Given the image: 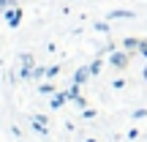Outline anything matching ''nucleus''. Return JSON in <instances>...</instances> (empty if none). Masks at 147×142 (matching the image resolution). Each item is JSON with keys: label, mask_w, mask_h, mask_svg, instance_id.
Here are the masks:
<instances>
[{"label": "nucleus", "mask_w": 147, "mask_h": 142, "mask_svg": "<svg viewBox=\"0 0 147 142\" xmlns=\"http://www.w3.org/2000/svg\"><path fill=\"white\" fill-rule=\"evenodd\" d=\"M109 63L115 66V69H125V66H128V49H123V52L115 49V52L109 55Z\"/></svg>", "instance_id": "obj_1"}, {"label": "nucleus", "mask_w": 147, "mask_h": 142, "mask_svg": "<svg viewBox=\"0 0 147 142\" xmlns=\"http://www.w3.org/2000/svg\"><path fill=\"white\" fill-rule=\"evenodd\" d=\"M5 19H8V25H11V27H16V25H19V19H22V11L14 5L11 11H5Z\"/></svg>", "instance_id": "obj_2"}, {"label": "nucleus", "mask_w": 147, "mask_h": 142, "mask_svg": "<svg viewBox=\"0 0 147 142\" xmlns=\"http://www.w3.org/2000/svg\"><path fill=\"white\" fill-rule=\"evenodd\" d=\"M65 99H68V93H55L52 96V109H60L65 104Z\"/></svg>", "instance_id": "obj_3"}, {"label": "nucleus", "mask_w": 147, "mask_h": 142, "mask_svg": "<svg viewBox=\"0 0 147 142\" xmlns=\"http://www.w3.org/2000/svg\"><path fill=\"white\" fill-rule=\"evenodd\" d=\"M109 19H134V11H112V14H109Z\"/></svg>", "instance_id": "obj_4"}, {"label": "nucleus", "mask_w": 147, "mask_h": 142, "mask_svg": "<svg viewBox=\"0 0 147 142\" xmlns=\"http://www.w3.org/2000/svg\"><path fill=\"white\" fill-rule=\"evenodd\" d=\"M87 77H90V66H87V69H79L76 74H74V82H79V85H82Z\"/></svg>", "instance_id": "obj_5"}, {"label": "nucleus", "mask_w": 147, "mask_h": 142, "mask_svg": "<svg viewBox=\"0 0 147 142\" xmlns=\"http://www.w3.org/2000/svg\"><path fill=\"white\" fill-rule=\"evenodd\" d=\"M123 49H128V52L139 49V38H125V41H123Z\"/></svg>", "instance_id": "obj_6"}, {"label": "nucleus", "mask_w": 147, "mask_h": 142, "mask_svg": "<svg viewBox=\"0 0 147 142\" xmlns=\"http://www.w3.org/2000/svg\"><path fill=\"white\" fill-rule=\"evenodd\" d=\"M19 60H22V63H25V66H22V69H33V66H36V63H33V55H19Z\"/></svg>", "instance_id": "obj_7"}, {"label": "nucleus", "mask_w": 147, "mask_h": 142, "mask_svg": "<svg viewBox=\"0 0 147 142\" xmlns=\"http://www.w3.org/2000/svg\"><path fill=\"white\" fill-rule=\"evenodd\" d=\"M68 99H74V101H76V99H82V96H79V82H74L71 88H68Z\"/></svg>", "instance_id": "obj_8"}, {"label": "nucleus", "mask_w": 147, "mask_h": 142, "mask_svg": "<svg viewBox=\"0 0 147 142\" xmlns=\"http://www.w3.org/2000/svg\"><path fill=\"white\" fill-rule=\"evenodd\" d=\"M38 90L49 96V93H55V85H52V82H44V85H38Z\"/></svg>", "instance_id": "obj_9"}, {"label": "nucleus", "mask_w": 147, "mask_h": 142, "mask_svg": "<svg viewBox=\"0 0 147 142\" xmlns=\"http://www.w3.org/2000/svg\"><path fill=\"white\" fill-rule=\"evenodd\" d=\"M101 66H104L101 60H95V63H90V74H98V71H101Z\"/></svg>", "instance_id": "obj_10"}, {"label": "nucleus", "mask_w": 147, "mask_h": 142, "mask_svg": "<svg viewBox=\"0 0 147 142\" xmlns=\"http://www.w3.org/2000/svg\"><path fill=\"white\" fill-rule=\"evenodd\" d=\"M44 74H47V69H41V66H36V69H33V77H36V79H41Z\"/></svg>", "instance_id": "obj_11"}, {"label": "nucleus", "mask_w": 147, "mask_h": 142, "mask_svg": "<svg viewBox=\"0 0 147 142\" xmlns=\"http://www.w3.org/2000/svg\"><path fill=\"white\" fill-rule=\"evenodd\" d=\"M16 0H0V8H14Z\"/></svg>", "instance_id": "obj_12"}, {"label": "nucleus", "mask_w": 147, "mask_h": 142, "mask_svg": "<svg viewBox=\"0 0 147 142\" xmlns=\"http://www.w3.org/2000/svg\"><path fill=\"white\" fill-rule=\"evenodd\" d=\"M139 52H142L144 58H147V41H139Z\"/></svg>", "instance_id": "obj_13"}, {"label": "nucleus", "mask_w": 147, "mask_h": 142, "mask_svg": "<svg viewBox=\"0 0 147 142\" xmlns=\"http://www.w3.org/2000/svg\"><path fill=\"white\" fill-rule=\"evenodd\" d=\"M144 79H147V69H144Z\"/></svg>", "instance_id": "obj_14"}]
</instances>
